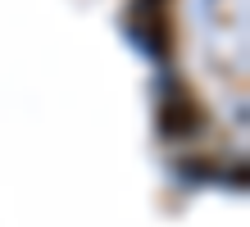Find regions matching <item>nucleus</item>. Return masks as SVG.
<instances>
[{
	"label": "nucleus",
	"instance_id": "obj_1",
	"mask_svg": "<svg viewBox=\"0 0 250 227\" xmlns=\"http://www.w3.org/2000/svg\"><path fill=\"white\" fill-rule=\"evenodd\" d=\"M200 123H205V109H200L196 96H187V91H173V100L159 109V127H164L168 136H191V132H200Z\"/></svg>",
	"mask_w": 250,
	"mask_h": 227
}]
</instances>
